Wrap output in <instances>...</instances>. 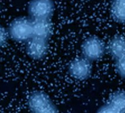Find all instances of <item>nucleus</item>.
Listing matches in <instances>:
<instances>
[{"mask_svg":"<svg viewBox=\"0 0 125 113\" xmlns=\"http://www.w3.org/2000/svg\"><path fill=\"white\" fill-rule=\"evenodd\" d=\"M52 33L51 20H33V37L49 40Z\"/></svg>","mask_w":125,"mask_h":113,"instance_id":"8","label":"nucleus"},{"mask_svg":"<svg viewBox=\"0 0 125 113\" xmlns=\"http://www.w3.org/2000/svg\"><path fill=\"white\" fill-rule=\"evenodd\" d=\"M111 12L115 22L125 24V0H112Z\"/></svg>","mask_w":125,"mask_h":113,"instance_id":"10","label":"nucleus"},{"mask_svg":"<svg viewBox=\"0 0 125 113\" xmlns=\"http://www.w3.org/2000/svg\"><path fill=\"white\" fill-rule=\"evenodd\" d=\"M0 12H1V5H0Z\"/></svg>","mask_w":125,"mask_h":113,"instance_id":"13","label":"nucleus"},{"mask_svg":"<svg viewBox=\"0 0 125 113\" xmlns=\"http://www.w3.org/2000/svg\"><path fill=\"white\" fill-rule=\"evenodd\" d=\"M10 38L18 43H26L33 37V20L29 17L16 18L8 27Z\"/></svg>","mask_w":125,"mask_h":113,"instance_id":"1","label":"nucleus"},{"mask_svg":"<svg viewBox=\"0 0 125 113\" xmlns=\"http://www.w3.org/2000/svg\"><path fill=\"white\" fill-rule=\"evenodd\" d=\"M9 39L10 36L8 29L0 25V48L4 46L7 44Z\"/></svg>","mask_w":125,"mask_h":113,"instance_id":"12","label":"nucleus"},{"mask_svg":"<svg viewBox=\"0 0 125 113\" xmlns=\"http://www.w3.org/2000/svg\"><path fill=\"white\" fill-rule=\"evenodd\" d=\"M108 51L115 61L125 56V37L124 36L116 35L112 37L108 44Z\"/></svg>","mask_w":125,"mask_h":113,"instance_id":"9","label":"nucleus"},{"mask_svg":"<svg viewBox=\"0 0 125 113\" xmlns=\"http://www.w3.org/2000/svg\"><path fill=\"white\" fill-rule=\"evenodd\" d=\"M115 69L118 75L125 79V56L115 60Z\"/></svg>","mask_w":125,"mask_h":113,"instance_id":"11","label":"nucleus"},{"mask_svg":"<svg viewBox=\"0 0 125 113\" xmlns=\"http://www.w3.org/2000/svg\"><path fill=\"white\" fill-rule=\"evenodd\" d=\"M49 40L33 37L27 41L26 52L28 56L33 60H42L47 56L49 50Z\"/></svg>","mask_w":125,"mask_h":113,"instance_id":"6","label":"nucleus"},{"mask_svg":"<svg viewBox=\"0 0 125 113\" xmlns=\"http://www.w3.org/2000/svg\"><path fill=\"white\" fill-rule=\"evenodd\" d=\"M54 11L53 0H31L27 6L29 16L33 20H51Z\"/></svg>","mask_w":125,"mask_h":113,"instance_id":"4","label":"nucleus"},{"mask_svg":"<svg viewBox=\"0 0 125 113\" xmlns=\"http://www.w3.org/2000/svg\"><path fill=\"white\" fill-rule=\"evenodd\" d=\"M106 47L104 43L97 36H90L84 40L81 45L82 56L91 62L100 59L104 56Z\"/></svg>","mask_w":125,"mask_h":113,"instance_id":"3","label":"nucleus"},{"mask_svg":"<svg viewBox=\"0 0 125 113\" xmlns=\"http://www.w3.org/2000/svg\"><path fill=\"white\" fill-rule=\"evenodd\" d=\"M68 71L71 77L76 80H87L92 74V62L83 56L76 58L69 63Z\"/></svg>","mask_w":125,"mask_h":113,"instance_id":"5","label":"nucleus"},{"mask_svg":"<svg viewBox=\"0 0 125 113\" xmlns=\"http://www.w3.org/2000/svg\"><path fill=\"white\" fill-rule=\"evenodd\" d=\"M97 112L125 113V91L119 90L113 93Z\"/></svg>","mask_w":125,"mask_h":113,"instance_id":"7","label":"nucleus"},{"mask_svg":"<svg viewBox=\"0 0 125 113\" xmlns=\"http://www.w3.org/2000/svg\"><path fill=\"white\" fill-rule=\"evenodd\" d=\"M27 104L34 113H56L59 112L57 106L46 93L42 91L32 92L28 97Z\"/></svg>","mask_w":125,"mask_h":113,"instance_id":"2","label":"nucleus"}]
</instances>
